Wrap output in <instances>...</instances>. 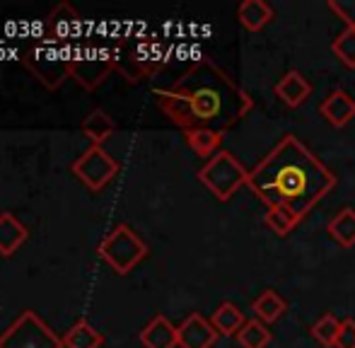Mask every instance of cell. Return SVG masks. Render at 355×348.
I'll list each match as a JSON object with an SVG mask.
<instances>
[{"label":"cell","instance_id":"6da1fadb","mask_svg":"<svg viewBox=\"0 0 355 348\" xmlns=\"http://www.w3.org/2000/svg\"><path fill=\"white\" fill-rule=\"evenodd\" d=\"M155 97L157 107L187 133L196 128L225 133L254 107L247 89L211 58L196 61L169 89H155Z\"/></svg>","mask_w":355,"mask_h":348},{"label":"cell","instance_id":"7a4b0ae2","mask_svg":"<svg viewBox=\"0 0 355 348\" xmlns=\"http://www.w3.org/2000/svg\"><path fill=\"white\" fill-rule=\"evenodd\" d=\"M247 186L268 208L288 206L302 223L309 211L336 186V174L302 141L285 136L254 170H249Z\"/></svg>","mask_w":355,"mask_h":348},{"label":"cell","instance_id":"3957f363","mask_svg":"<svg viewBox=\"0 0 355 348\" xmlns=\"http://www.w3.org/2000/svg\"><path fill=\"white\" fill-rule=\"evenodd\" d=\"M80 24H83V19L73 10V5H56L44 19V34L37 39L32 51L24 56L27 68L49 89L61 87L63 80L71 76L75 58L71 42L73 34L80 32Z\"/></svg>","mask_w":355,"mask_h":348},{"label":"cell","instance_id":"277c9868","mask_svg":"<svg viewBox=\"0 0 355 348\" xmlns=\"http://www.w3.org/2000/svg\"><path fill=\"white\" fill-rule=\"evenodd\" d=\"M198 182L218 201H230L237 193V189L249 182V170H244V165L230 150H218L198 170Z\"/></svg>","mask_w":355,"mask_h":348},{"label":"cell","instance_id":"5b68a950","mask_svg":"<svg viewBox=\"0 0 355 348\" xmlns=\"http://www.w3.org/2000/svg\"><path fill=\"white\" fill-rule=\"evenodd\" d=\"M99 256L116 273L126 276L131 268H136L148 256V245L133 232L131 225L121 223L99 242Z\"/></svg>","mask_w":355,"mask_h":348},{"label":"cell","instance_id":"8992f818","mask_svg":"<svg viewBox=\"0 0 355 348\" xmlns=\"http://www.w3.org/2000/svg\"><path fill=\"white\" fill-rule=\"evenodd\" d=\"M0 348H63V339L32 310H24L0 334Z\"/></svg>","mask_w":355,"mask_h":348},{"label":"cell","instance_id":"52a82bcc","mask_svg":"<svg viewBox=\"0 0 355 348\" xmlns=\"http://www.w3.org/2000/svg\"><path fill=\"white\" fill-rule=\"evenodd\" d=\"M119 172V162L104 150L102 146H89L78 160L73 162V174H78L80 182L92 191H99L104 184H109Z\"/></svg>","mask_w":355,"mask_h":348},{"label":"cell","instance_id":"ba28073f","mask_svg":"<svg viewBox=\"0 0 355 348\" xmlns=\"http://www.w3.org/2000/svg\"><path fill=\"white\" fill-rule=\"evenodd\" d=\"M112 71H116V66H114V51H109V49L94 46L75 51L71 76L83 87L94 89Z\"/></svg>","mask_w":355,"mask_h":348},{"label":"cell","instance_id":"9c48e42d","mask_svg":"<svg viewBox=\"0 0 355 348\" xmlns=\"http://www.w3.org/2000/svg\"><path fill=\"white\" fill-rule=\"evenodd\" d=\"M179 329V348H213L218 341V331L206 317H201L198 312H191Z\"/></svg>","mask_w":355,"mask_h":348},{"label":"cell","instance_id":"30bf717a","mask_svg":"<svg viewBox=\"0 0 355 348\" xmlns=\"http://www.w3.org/2000/svg\"><path fill=\"white\" fill-rule=\"evenodd\" d=\"M319 114L331 123L334 128H343L355 119V99L346 89H334L322 104H319Z\"/></svg>","mask_w":355,"mask_h":348},{"label":"cell","instance_id":"8fae6325","mask_svg":"<svg viewBox=\"0 0 355 348\" xmlns=\"http://www.w3.org/2000/svg\"><path fill=\"white\" fill-rule=\"evenodd\" d=\"M141 344L145 348H177L179 329L164 315H155L141 331Z\"/></svg>","mask_w":355,"mask_h":348},{"label":"cell","instance_id":"7c38bea8","mask_svg":"<svg viewBox=\"0 0 355 348\" xmlns=\"http://www.w3.org/2000/svg\"><path fill=\"white\" fill-rule=\"evenodd\" d=\"M276 94L288 107H300V104L307 102V97L312 94V85H309L307 78L300 71H288L281 80L276 82Z\"/></svg>","mask_w":355,"mask_h":348},{"label":"cell","instance_id":"4fadbf2b","mask_svg":"<svg viewBox=\"0 0 355 348\" xmlns=\"http://www.w3.org/2000/svg\"><path fill=\"white\" fill-rule=\"evenodd\" d=\"M24 240H27V227L12 213H0V254H15L24 245Z\"/></svg>","mask_w":355,"mask_h":348},{"label":"cell","instance_id":"5bb4252c","mask_svg":"<svg viewBox=\"0 0 355 348\" xmlns=\"http://www.w3.org/2000/svg\"><path fill=\"white\" fill-rule=\"evenodd\" d=\"M237 17L249 32H261L273 19V8L263 0H244L237 8Z\"/></svg>","mask_w":355,"mask_h":348},{"label":"cell","instance_id":"9a60e30c","mask_svg":"<svg viewBox=\"0 0 355 348\" xmlns=\"http://www.w3.org/2000/svg\"><path fill=\"white\" fill-rule=\"evenodd\" d=\"M61 339H63V348H99L104 344V336L85 320L75 322Z\"/></svg>","mask_w":355,"mask_h":348},{"label":"cell","instance_id":"2e32d148","mask_svg":"<svg viewBox=\"0 0 355 348\" xmlns=\"http://www.w3.org/2000/svg\"><path fill=\"white\" fill-rule=\"evenodd\" d=\"M252 310L263 324H273V322H278L285 312H288V302H285L276 290H263L261 295L252 302Z\"/></svg>","mask_w":355,"mask_h":348},{"label":"cell","instance_id":"e0dca14e","mask_svg":"<svg viewBox=\"0 0 355 348\" xmlns=\"http://www.w3.org/2000/svg\"><path fill=\"white\" fill-rule=\"evenodd\" d=\"M211 324L215 327L218 334L234 336L244 324H247V320H244L242 310H237V305H232V302H223V305H218V310L213 312Z\"/></svg>","mask_w":355,"mask_h":348},{"label":"cell","instance_id":"ac0fdd59","mask_svg":"<svg viewBox=\"0 0 355 348\" xmlns=\"http://www.w3.org/2000/svg\"><path fill=\"white\" fill-rule=\"evenodd\" d=\"M114 128L116 126H114V121L109 119V114L104 109H92L83 121V133L89 138L92 146H102L114 133Z\"/></svg>","mask_w":355,"mask_h":348},{"label":"cell","instance_id":"d6986e66","mask_svg":"<svg viewBox=\"0 0 355 348\" xmlns=\"http://www.w3.org/2000/svg\"><path fill=\"white\" fill-rule=\"evenodd\" d=\"M327 230L341 247H353L355 245V211L353 208H341V211L329 220Z\"/></svg>","mask_w":355,"mask_h":348},{"label":"cell","instance_id":"ffe728a7","mask_svg":"<svg viewBox=\"0 0 355 348\" xmlns=\"http://www.w3.org/2000/svg\"><path fill=\"white\" fill-rule=\"evenodd\" d=\"M263 223H266L268 230L276 232L278 237H288L290 232L300 225V218L295 216L288 206H273V208H268V211H266Z\"/></svg>","mask_w":355,"mask_h":348},{"label":"cell","instance_id":"44dd1931","mask_svg":"<svg viewBox=\"0 0 355 348\" xmlns=\"http://www.w3.org/2000/svg\"><path fill=\"white\" fill-rule=\"evenodd\" d=\"M187 143L196 155L206 157V155H215L220 150V143H223V133L211 131V128H196V131L187 133Z\"/></svg>","mask_w":355,"mask_h":348},{"label":"cell","instance_id":"7402d4cb","mask_svg":"<svg viewBox=\"0 0 355 348\" xmlns=\"http://www.w3.org/2000/svg\"><path fill=\"white\" fill-rule=\"evenodd\" d=\"M237 341L242 348H266L271 344V331L261 320H249L237 331Z\"/></svg>","mask_w":355,"mask_h":348},{"label":"cell","instance_id":"603a6c76","mask_svg":"<svg viewBox=\"0 0 355 348\" xmlns=\"http://www.w3.org/2000/svg\"><path fill=\"white\" fill-rule=\"evenodd\" d=\"M338 329H341V320L327 312L317 320V324L312 327V336L314 341H319L324 348H336V336H338Z\"/></svg>","mask_w":355,"mask_h":348},{"label":"cell","instance_id":"cb8c5ba5","mask_svg":"<svg viewBox=\"0 0 355 348\" xmlns=\"http://www.w3.org/2000/svg\"><path fill=\"white\" fill-rule=\"evenodd\" d=\"M331 51L346 68H355V27H346L334 39Z\"/></svg>","mask_w":355,"mask_h":348},{"label":"cell","instance_id":"d4e9b609","mask_svg":"<svg viewBox=\"0 0 355 348\" xmlns=\"http://www.w3.org/2000/svg\"><path fill=\"white\" fill-rule=\"evenodd\" d=\"M327 8L346 22V27H355V0H329Z\"/></svg>","mask_w":355,"mask_h":348},{"label":"cell","instance_id":"484cf974","mask_svg":"<svg viewBox=\"0 0 355 348\" xmlns=\"http://www.w3.org/2000/svg\"><path fill=\"white\" fill-rule=\"evenodd\" d=\"M336 348H355V320H341V329L336 336Z\"/></svg>","mask_w":355,"mask_h":348}]
</instances>
